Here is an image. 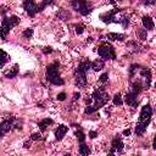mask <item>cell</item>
I'll return each instance as SVG.
<instances>
[{"instance_id":"1","label":"cell","mask_w":156,"mask_h":156,"mask_svg":"<svg viewBox=\"0 0 156 156\" xmlns=\"http://www.w3.org/2000/svg\"><path fill=\"white\" fill-rule=\"evenodd\" d=\"M91 99L94 101V105H87L85 107V113L87 115H90L95 111H98L100 107H102L105 104H107V101L110 100L108 98V94L106 93V90L101 87V88H96L94 91H93V95H91Z\"/></svg>"},{"instance_id":"2","label":"cell","mask_w":156,"mask_h":156,"mask_svg":"<svg viewBox=\"0 0 156 156\" xmlns=\"http://www.w3.org/2000/svg\"><path fill=\"white\" fill-rule=\"evenodd\" d=\"M151 115H152V107L150 104H146L141 107L140 111V117H139V122L135 126V134L136 135H143L151 121Z\"/></svg>"},{"instance_id":"3","label":"cell","mask_w":156,"mask_h":156,"mask_svg":"<svg viewBox=\"0 0 156 156\" xmlns=\"http://www.w3.org/2000/svg\"><path fill=\"white\" fill-rule=\"evenodd\" d=\"M58 68H60L58 62H52L46 67V79L55 85H62L65 83L58 74Z\"/></svg>"},{"instance_id":"4","label":"cell","mask_w":156,"mask_h":156,"mask_svg":"<svg viewBox=\"0 0 156 156\" xmlns=\"http://www.w3.org/2000/svg\"><path fill=\"white\" fill-rule=\"evenodd\" d=\"M20 23V18L17 16H11V17H4L0 27V37L1 39H6V35L10 33V30Z\"/></svg>"},{"instance_id":"5","label":"cell","mask_w":156,"mask_h":156,"mask_svg":"<svg viewBox=\"0 0 156 156\" xmlns=\"http://www.w3.org/2000/svg\"><path fill=\"white\" fill-rule=\"evenodd\" d=\"M98 54L100 55L101 58L104 60H115L116 58V52L115 49L111 44L108 43H104L98 48Z\"/></svg>"},{"instance_id":"6","label":"cell","mask_w":156,"mask_h":156,"mask_svg":"<svg viewBox=\"0 0 156 156\" xmlns=\"http://www.w3.org/2000/svg\"><path fill=\"white\" fill-rule=\"evenodd\" d=\"M71 5H72L73 10H76L77 12H79L83 16H87L88 13H90V11L93 9L91 4L88 2L87 0H73L71 2Z\"/></svg>"},{"instance_id":"7","label":"cell","mask_w":156,"mask_h":156,"mask_svg":"<svg viewBox=\"0 0 156 156\" xmlns=\"http://www.w3.org/2000/svg\"><path fill=\"white\" fill-rule=\"evenodd\" d=\"M23 9L26 10V12H27L30 17L35 16L38 12H40V11L43 10V7H41L40 5H38V4L35 2V0H24V1H23Z\"/></svg>"},{"instance_id":"8","label":"cell","mask_w":156,"mask_h":156,"mask_svg":"<svg viewBox=\"0 0 156 156\" xmlns=\"http://www.w3.org/2000/svg\"><path fill=\"white\" fill-rule=\"evenodd\" d=\"M85 73H87V71L80 65H78V67L74 69V78H76V85L77 87H79V88L85 87V84H87Z\"/></svg>"},{"instance_id":"9","label":"cell","mask_w":156,"mask_h":156,"mask_svg":"<svg viewBox=\"0 0 156 156\" xmlns=\"http://www.w3.org/2000/svg\"><path fill=\"white\" fill-rule=\"evenodd\" d=\"M13 126H15V117H10L0 122V138L4 136Z\"/></svg>"},{"instance_id":"10","label":"cell","mask_w":156,"mask_h":156,"mask_svg":"<svg viewBox=\"0 0 156 156\" xmlns=\"http://www.w3.org/2000/svg\"><path fill=\"white\" fill-rule=\"evenodd\" d=\"M121 10L119 9H115V10H112V11H108V12H106V13H102L101 16H100V20L104 22V23H111V22H118V20L116 18V13L117 12H119Z\"/></svg>"},{"instance_id":"11","label":"cell","mask_w":156,"mask_h":156,"mask_svg":"<svg viewBox=\"0 0 156 156\" xmlns=\"http://www.w3.org/2000/svg\"><path fill=\"white\" fill-rule=\"evenodd\" d=\"M140 76L143 78V85H144V89H149L150 88V84H151V71L147 68V67H141L140 68Z\"/></svg>"},{"instance_id":"12","label":"cell","mask_w":156,"mask_h":156,"mask_svg":"<svg viewBox=\"0 0 156 156\" xmlns=\"http://www.w3.org/2000/svg\"><path fill=\"white\" fill-rule=\"evenodd\" d=\"M123 141H122V139L117 135V136H115L113 139H112V143H111V150H110V154L112 155V154H115V152H119V151H122V149H123Z\"/></svg>"},{"instance_id":"13","label":"cell","mask_w":156,"mask_h":156,"mask_svg":"<svg viewBox=\"0 0 156 156\" xmlns=\"http://www.w3.org/2000/svg\"><path fill=\"white\" fill-rule=\"evenodd\" d=\"M136 94H133V93H128V94H126V96H124V102L127 104V105H129V106H132V107H136L138 106V104H139V100L136 99Z\"/></svg>"},{"instance_id":"14","label":"cell","mask_w":156,"mask_h":156,"mask_svg":"<svg viewBox=\"0 0 156 156\" xmlns=\"http://www.w3.org/2000/svg\"><path fill=\"white\" fill-rule=\"evenodd\" d=\"M67 130H68V127H66L65 124H60V126L56 128V130H55V138H56L57 140H61V139L65 136V134L67 133Z\"/></svg>"},{"instance_id":"15","label":"cell","mask_w":156,"mask_h":156,"mask_svg":"<svg viewBox=\"0 0 156 156\" xmlns=\"http://www.w3.org/2000/svg\"><path fill=\"white\" fill-rule=\"evenodd\" d=\"M143 89H144L143 80H135V82H133L132 85H130V93L136 94V95H138Z\"/></svg>"},{"instance_id":"16","label":"cell","mask_w":156,"mask_h":156,"mask_svg":"<svg viewBox=\"0 0 156 156\" xmlns=\"http://www.w3.org/2000/svg\"><path fill=\"white\" fill-rule=\"evenodd\" d=\"M143 26L145 29H154L155 24H154V21L150 16H144L143 17Z\"/></svg>"},{"instance_id":"17","label":"cell","mask_w":156,"mask_h":156,"mask_svg":"<svg viewBox=\"0 0 156 156\" xmlns=\"http://www.w3.org/2000/svg\"><path fill=\"white\" fill-rule=\"evenodd\" d=\"M124 38H126V35L124 34H119V33H108L107 34V39H110V40H118V41H122V40H124Z\"/></svg>"},{"instance_id":"18","label":"cell","mask_w":156,"mask_h":156,"mask_svg":"<svg viewBox=\"0 0 156 156\" xmlns=\"http://www.w3.org/2000/svg\"><path fill=\"white\" fill-rule=\"evenodd\" d=\"M90 68H93L94 71H101L102 68H104V61L102 60H100V58H98V60H95L94 62H91V67Z\"/></svg>"},{"instance_id":"19","label":"cell","mask_w":156,"mask_h":156,"mask_svg":"<svg viewBox=\"0 0 156 156\" xmlns=\"http://www.w3.org/2000/svg\"><path fill=\"white\" fill-rule=\"evenodd\" d=\"M17 73H18V65H15L10 71L5 72L4 74H5V77H6V78H13V77H16V76H17Z\"/></svg>"},{"instance_id":"20","label":"cell","mask_w":156,"mask_h":156,"mask_svg":"<svg viewBox=\"0 0 156 156\" xmlns=\"http://www.w3.org/2000/svg\"><path fill=\"white\" fill-rule=\"evenodd\" d=\"M50 124H52V119H50V118H44L43 121H40L39 122V129L40 130H45Z\"/></svg>"},{"instance_id":"21","label":"cell","mask_w":156,"mask_h":156,"mask_svg":"<svg viewBox=\"0 0 156 156\" xmlns=\"http://www.w3.org/2000/svg\"><path fill=\"white\" fill-rule=\"evenodd\" d=\"M9 58H10V57H9L7 52H5L4 50H1V49H0V68H1V67H2L7 61H9Z\"/></svg>"},{"instance_id":"22","label":"cell","mask_w":156,"mask_h":156,"mask_svg":"<svg viewBox=\"0 0 156 156\" xmlns=\"http://www.w3.org/2000/svg\"><path fill=\"white\" fill-rule=\"evenodd\" d=\"M79 154L83 155V156H87V155L90 154V149L84 143H80V145H79Z\"/></svg>"},{"instance_id":"23","label":"cell","mask_w":156,"mask_h":156,"mask_svg":"<svg viewBox=\"0 0 156 156\" xmlns=\"http://www.w3.org/2000/svg\"><path fill=\"white\" fill-rule=\"evenodd\" d=\"M76 136H77V139H78L79 143H84V140H85V134L83 133L82 129L76 130Z\"/></svg>"},{"instance_id":"24","label":"cell","mask_w":156,"mask_h":156,"mask_svg":"<svg viewBox=\"0 0 156 156\" xmlns=\"http://www.w3.org/2000/svg\"><path fill=\"white\" fill-rule=\"evenodd\" d=\"M123 104V100H122V96L121 94H116L113 96V105H117V106H121Z\"/></svg>"},{"instance_id":"25","label":"cell","mask_w":156,"mask_h":156,"mask_svg":"<svg viewBox=\"0 0 156 156\" xmlns=\"http://www.w3.org/2000/svg\"><path fill=\"white\" fill-rule=\"evenodd\" d=\"M22 35L24 37V38H27V39H29L32 35H33V29L32 28H27L23 33H22Z\"/></svg>"},{"instance_id":"26","label":"cell","mask_w":156,"mask_h":156,"mask_svg":"<svg viewBox=\"0 0 156 156\" xmlns=\"http://www.w3.org/2000/svg\"><path fill=\"white\" fill-rule=\"evenodd\" d=\"M118 23H121L124 28H127V26L129 24V21H128V17H122L121 20H118Z\"/></svg>"},{"instance_id":"27","label":"cell","mask_w":156,"mask_h":156,"mask_svg":"<svg viewBox=\"0 0 156 156\" xmlns=\"http://www.w3.org/2000/svg\"><path fill=\"white\" fill-rule=\"evenodd\" d=\"M138 35H139V38H140L141 40H145V39H146V29H140V30L138 32Z\"/></svg>"},{"instance_id":"28","label":"cell","mask_w":156,"mask_h":156,"mask_svg":"<svg viewBox=\"0 0 156 156\" xmlns=\"http://www.w3.org/2000/svg\"><path fill=\"white\" fill-rule=\"evenodd\" d=\"M107 79H108V74H107V73H104V74H101V76H100V82L105 83Z\"/></svg>"},{"instance_id":"29","label":"cell","mask_w":156,"mask_h":156,"mask_svg":"<svg viewBox=\"0 0 156 156\" xmlns=\"http://www.w3.org/2000/svg\"><path fill=\"white\" fill-rule=\"evenodd\" d=\"M83 29H84V27H83V26H76V33H77V34L83 33Z\"/></svg>"},{"instance_id":"30","label":"cell","mask_w":156,"mask_h":156,"mask_svg":"<svg viewBox=\"0 0 156 156\" xmlns=\"http://www.w3.org/2000/svg\"><path fill=\"white\" fill-rule=\"evenodd\" d=\"M66 99V93H60L58 95H57V100H60V101H63Z\"/></svg>"},{"instance_id":"31","label":"cell","mask_w":156,"mask_h":156,"mask_svg":"<svg viewBox=\"0 0 156 156\" xmlns=\"http://www.w3.org/2000/svg\"><path fill=\"white\" fill-rule=\"evenodd\" d=\"M40 136H41V135H40L39 133H33L32 136H30V139H32V140H38V139H40Z\"/></svg>"},{"instance_id":"32","label":"cell","mask_w":156,"mask_h":156,"mask_svg":"<svg viewBox=\"0 0 156 156\" xmlns=\"http://www.w3.org/2000/svg\"><path fill=\"white\" fill-rule=\"evenodd\" d=\"M89 136H90L91 139H94V138H96V136H98V133H96V132H94V130H90V132H89Z\"/></svg>"},{"instance_id":"33","label":"cell","mask_w":156,"mask_h":156,"mask_svg":"<svg viewBox=\"0 0 156 156\" xmlns=\"http://www.w3.org/2000/svg\"><path fill=\"white\" fill-rule=\"evenodd\" d=\"M156 0H144V5H154Z\"/></svg>"},{"instance_id":"34","label":"cell","mask_w":156,"mask_h":156,"mask_svg":"<svg viewBox=\"0 0 156 156\" xmlns=\"http://www.w3.org/2000/svg\"><path fill=\"white\" fill-rule=\"evenodd\" d=\"M43 52L44 54H50V52H52V49L51 48H44L43 49Z\"/></svg>"},{"instance_id":"35","label":"cell","mask_w":156,"mask_h":156,"mask_svg":"<svg viewBox=\"0 0 156 156\" xmlns=\"http://www.w3.org/2000/svg\"><path fill=\"white\" fill-rule=\"evenodd\" d=\"M79 96H80V95H79V93H74V95H73V100L76 101L77 99H79Z\"/></svg>"},{"instance_id":"36","label":"cell","mask_w":156,"mask_h":156,"mask_svg":"<svg viewBox=\"0 0 156 156\" xmlns=\"http://www.w3.org/2000/svg\"><path fill=\"white\" fill-rule=\"evenodd\" d=\"M123 134H124V135H129V134H130V130H129V129H126V130L123 132Z\"/></svg>"},{"instance_id":"37","label":"cell","mask_w":156,"mask_h":156,"mask_svg":"<svg viewBox=\"0 0 156 156\" xmlns=\"http://www.w3.org/2000/svg\"><path fill=\"white\" fill-rule=\"evenodd\" d=\"M115 1H121V0H111V2H115Z\"/></svg>"},{"instance_id":"38","label":"cell","mask_w":156,"mask_h":156,"mask_svg":"<svg viewBox=\"0 0 156 156\" xmlns=\"http://www.w3.org/2000/svg\"><path fill=\"white\" fill-rule=\"evenodd\" d=\"M48 1H51V0H48Z\"/></svg>"}]
</instances>
